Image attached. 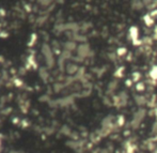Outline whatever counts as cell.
Wrapping results in <instances>:
<instances>
[{"mask_svg": "<svg viewBox=\"0 0 157 153\" xmlns=\"http://www.w3.org/2000/svg\"><path fill=\"white\" fill-rule=\"evenodd\" d=\"M143 22L147 27H151L154 25V17L151 14H147L143 16Z\"/></svg>", "mask_w": 157, "mask_h": 153, "instance_id": "3957f363", "label": "cell"}, {"mask_svg": "<svg viewBox=\"0 0 157 153\" xmlns=\"http://www.w3.org/2000/svg\"><path fill=\"white\" fill-rule=\"evenodd\" d=\"M124 121H125L124 117H123V116H119V118H118L119 125H123V124H124Z\"/></svg>", "mask_w": 157, "mask_h": 153, "instance_id": "9c48e42d", "label": "cell"}, {"mask_svg": "<svg viewBox=\"0 0 157 153\" xmlns=\"http://www.w3.org/2000/svg\"><path fill=\"white\" fill-rule=\"evenodd\" d=\"M123 71H124V67H119V71H117L115 72V76L117 77H121L122 75H123Z\"/></svg>", "mask_w": 157, "mask_h": 153, "instance_id": "ba28073f", "label": "cell"}, {"mask_svg": "<svg viewBox=\"0 0 157 153\" xmlns=\"http://www.w3.org/2000/svg\"><path fill=\"white\" fill-rule=\"evenodd\" d=\"M126 53H127V49H126L125 47H120V48H118V50H117L118 56H124V55H126Z\"/></svg>", "mask_w": 157, "mask_h": 153, "instance_id": "8992f818", "label": "cell"}, {"mask_svg": "<svg viewBox=\"0 0 157 153\" xmlns=\"http://www.w3.org/2000/svg\"><path fill=\"white\" fill-rule=\"evenodd\" d=\"M150 77L153 80H157V65L153 67L150 71Z\"/></svg>", "mask_w": 157, "mask_h": 153, "instance_id": "277c9868", "label": "cell"}, {"mask_svg": "<svg viewBox=\"0 0 157 153\" xmlns=\"http://www.w3.org/2000/svg\"><path fill=\"white\" fill-rule=\"evenodd\" d=\"M129 37H131V41L134 42L135 45L140 44V43H138V39H139V30H138L137 27L134 26L129 29Z\"/></svg>", "mask_w": 157, "mask_h": 153, "instance_id": "7a4b0ae2", "label": "cell"}, {"mask_svg": "<svg viewBox=\"0 0 157 153\" xmlns=\"http://www.w3.org/2000/svg\"><path fill=\"white\" fill-rule=\"evenodd\" d=\"M8 153H20L19 151H15V150H12V151H10V152H8Z\"/></svg>", "mask_w": 157, "mask_h": 153, "instance_id": "7c38bea8", "label": "cell"}, {"mask_svg": "<svg viewBox=\"0 0 157 153\" xmlns=\"http://www.w3.org/2000/svg\"><path fill=\"white\" fill-rule=\"evenodd\" d=\"M131 83H133V79H127V80H126V85H127V87L131 86Z\"/></svg>", "mask_w": 157, "mask_h": 153, "instance_id": "30bf717a", "label": "cell"}, {"mask_svg": "<svg viewBox=\"0 0 157 153\" xmlns=\"http://www.w3.org/2000/svg\"><path fill=\"white\" fill-rule=\"evenodd\" d=\"M42 54H43V57H44V60H45L46 64H47V67H53V64H55V59H53V55H52L51 49L49 48L48 45H45V44L43 45Z\"/></svg>", "mask_w": 157, "mask_h": 153, "instance_id": "6da1fadb", "label": "cell"}, {"mask_svg": "<svg viewBox=\"0 0 157 153\" xmlns=\"http://www.w3.org/2000/svg\"><path fill=\"white\" fill-rule=\"evenodd\" d=\"M0 148H1V143H0Z\"/></svg>", "mask_w": 157, "mask_h": 153, "instance_id": "4fadbf2b", "label": "cell"}, {"mask_svg": "<svg viewBox=\"0 0 157 153\" xmlns=\"http://www.w3.org/2000/svg\"><path fill=\"white\" fill-rule=\"evenodd\" d=\"M151 15H152L153 17H157V9H156V10H154L153 12L151 13Z\"/></svg>", "mask_w": 157, "mask_h": 153, "instance_id": "8fae6325", "label": "cell"}, {"mask_svg": "<svg viewBox=\"0 0 157 153\" xmlns=\"http://www.w3.org/2000/svg\"><path fill=\"white\" fill-rule=\"evenodd\" d=\"M136 90L138 92H142V91L145 90V85L143 83H141V81H138L137 85H136Z\"/></svg>", "mask_w": 157, "mask_h": 153, "instance_id": "5b68a950", "label": "cell"}, {"mask_svg": "<svg viewBox=\"0 0 157 153\" xmlns=\"http://www.w3.org/2000/svg\"><path fill=\"white\" fill-rule=\"evenodd\" d=\"M141 77V74L138 73V72H135V73H133V76H131V79H133V81H136V83H138L139 81V79H140Z\"/></svg>", "mask_w": 157, "mask_h": 153, "instance_id": "52a82bcc", "label": "cell"}, {"mask_svg": "<svg viewBox=\"0 0 157 153\" xmlns=\"http://www.w3.org/2000/svg\"><path fill=\"white\" fill-rule=\"evenodd\" d=\"M156 153H157V150H156Z\"/></svg>", "mask_w": 157, "mask_h": 153, "instance_id": "5bb4252c", "label": "cell"}]
</instances>
